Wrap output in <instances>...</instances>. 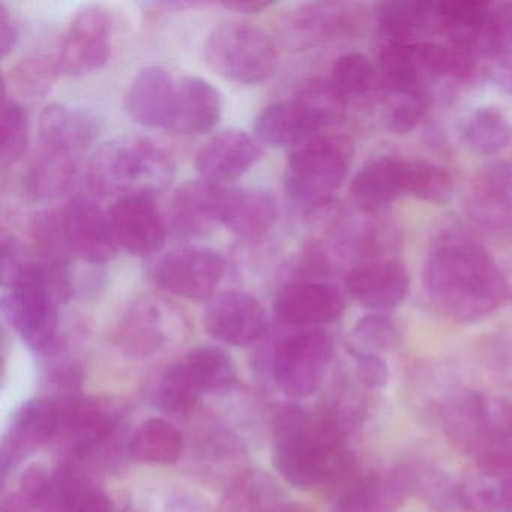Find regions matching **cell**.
<instances>
[{
	"instance_id": "obj_3",
	"label": "cell",
	"mask_w": 512,
	"mask_h": 512,
	"mask_svg": "<svg viewBox=\"0 0 512 512\" xmlns=\"http://www.w3.org/2000/svg\"><path fill=\"white\" fill-rule=\"evenodd\" d=\"M176 175L173 158L149 139H118L101 146L89 164L92 190L101 197L152 196Z\"/></svg>"
},
{
	"instance_id": "obj_44",
	"label": "cell",
	"mask_w": 512,
	"mask_h": 512,
	"mask_svg": "<svg viewBox=\"0 0 512 512\" xmlns=\"http://www.w3.org/2000/svg\"><path fill=\"white\" fill-rule=\"evenodd\" d=\"M29 143V118L25 107L17 101H7L2 118L0 164L13 166L25 154Z\"/></svg>"
},
{
	"instance_id": "obj_42",
	"label": "cell",
	"mask_w": 512,
	"mask_h": 512,
	"mask_svg": "<svg viewBox=\"0 0 512 512\" xmlns=\"http://www.w3.org/2000/svg\"><path fill=\"white\" fill-rule=\"evenodd\" d=\"M475 53L512 58V2L488 5Z\"/></svg>"
},
{
	"instance_id": "obj_33",
	"label": "cell",
	"mask_w": 512,
	"mask_h": 512,
	"mask_svg": "<svg viewBox=\"0 0 512 512\" xmlns=\"http://www.w3.org/2000/svg\"><path fill=\"white\" fill-rule=\"evenodd\" d=\"M488 2L478 0H449L434 4V16L449 43L475 53Z\"/></svg>"
},
{
	"instance_id": "obj_36",
	"label": "cell",
	"mask_w": 512,
	"mask_h": 512,
	"mask_svg": "<svg viewBox=\"0 0 512 512\" xmlns=\"http://www.w3.org/2000/svg\"><path fill=\"white\" fill-rule=\"evenodd\" d=\"M413 49L421 70L434 76L466 80L475 73L476 59L472 50L452 43L415 44Z\"/></svg>"
},
{
	"instance_id": "obj_34",
	"label": "cell",
	"mask_w": 512,
	"mask_h": 512,
	"mask_svg": "<svg viewBox=\"0 0 512 512\" xmlns=\"http://www.w3.org/2000/svg\"><path fill=\"white\" fill-rule=\"evenodd\" d=\"M415 43L388 41L377 59V73L383 88L397 97L412 94L421 89V67L416 61Z\"/></svg>"
},
{
	"instance_id": "obj_45",
	"label": "cell",
	"mask_w": 512,
	"mask_h": 512,
	"mask_svg": "<svg viewBox=\"0 0 512 512\" xmlns=\"http://www.w3.org/2000/svg\"><path fill=\"white\" fill-rule=\"evenodd\" d=\"M430 109V97L424 88L400 97L389 116V130L394 134H409L415 130Z\"/></svg>"
},
{
	"instance_id": "obj_35",
	"label": "cell",
	"mask_w": 512,
	"mask_h": 512,
	"mask_svg": "<svg viewBox=\"0 0 512 512\" xmlns=\"http://www.w3.org/2000/svg\"><path fill=\"white\" fill-rule=\"evenodd\" d=\"M80 161L40 151L26 176L28 194L34 200H52L70 188Z\"/></svg>"
},
{
	"instance_id": "obj_47",
	"label": "cell",
	"mask_w": 512,
	"mask_h": 512,
	"mask_svg": "<svg viewBox=\"0 0 512 512\" xmlns=\"http://www.w3.org/2000/svg\"><path fill=\"white\" fill-rule=\"evenodd\" d=\"M358 362V377L365 386L371 389L385 388L389 379L388 365L380 355H353Z\"/></svg>"
},
{
	"instance_id": "obj_2",
	"label": "cell",
	"mask_w": 512,
	"mask_h": 512,
	"mask_svg": "<svg viewBox=\"0 0 512 512\" xmlns=\"http://www.w3.org/2000/svg\"><path fill=\"white\" fill-rule=\"evenodd\" d=\"M346 425L331 410L313 413L298 404L284 407L274 424L275 469L302 490L343 485V491L359 476L346 448Z\"/></svg>"
},
{
	"instance_id": "obj_53",
	"label": "cell",
	"mask_w": 512,
	"mask_h": 512,
	"mask_svg": "<svg viewBox=\"0 0 512 512\" xmlns=\"http://www.w3.org/2000/svg\"><path fill=\"white\" fill-rule=\"evenodd\" d=\"M512 61V58H511ZM505 85L506 88H508V91L512 94V62L511 65H509L508 68H506V74H505Z\"/></svg>"
},
{
	"instance_id": "obj_38",
	"label": "cell",
	"mask_w": 512,
	"mask_h": 512,
	"mask_svg": "<svg viewBox=\"0 0 512 512\" xmlns=\"http://www.w3.org/2000/svg\"><path fill=\"white\" fill-rule=\"evenodd\" d=\"M430 2H388L377 8V22L389 41L412 44V37L433 19Z\"/></svg>"
},
{
	"instance_id": "obj_11",
	"label": "cell",
	"mask_w": 512,
	"mask_h": 512,
	"mask_svg": "<svg viewBox=\"0 0 512 512\" xmlns=\"http://www.w3.org/2000/svg\"><path fill=\"white\" fill-rule=\"evenodd\" d=\"M226 274V260L218 251L205 247H185L160 257L151 269L157 286L193 301L214 298Z\"/></svg>"
},
{
	"instance_id": "obj_43",
	"label": "cell",
	"mask_w": 512,
	"mask_h": 512,
	"mask_svg": "<svg viewBox=\"0 0 512 512\" xmlns=\"http://www.w3.org/2000/svg\"><path fill=\"white\" fill-rule=\"evenodd\" d=\"M398 341V329L389 317L382 313L362 317L350 334L349 346L353 355H380Z\"/></svg>"
},
{
	"instance_id": "obj_19",
	"label": "cell",
	"mask_w": 512,
	"mask_h": 512,
	"mask_svg": "<svg viewBox=\"0 0 512 512\" xmlns=\"http://www.w3.org/2000/svg\"><path fill=\"white\" fill-rule=\"evenodd\" d=\"M184 326V314L161 296H146L131 305L119 325L118 338L130 350L148 352L163 346Z\"/></svg>"
},
{
	"instance_id": "obj_24",
	"label": "cell",
	"mask_w": 512,
	"mask_h": 512,
	"mask_svg": "<svg viewBox=\"0 0 512 512\" xmlns=\"http://www.w3.org/2000/svg\"><path fill=\"white\" fill-rule=\"evenodd\" d=\"M407 160L379 157L368 161L350 182L353 205L362 212L380 211L406 196Z\"/></svg>"
},
{
	"instance_id": "obj_6",
	"label": "cell",
	"mask_w": 512,
	"mask_h": 512,
	"mask_svg": "<svg viewBox=\"0 0 512 512\" xmlns=\"http://www.w3.org/2000/svg\"><path fill=\"white\" fill-rule=\"evenodd\" d=\"M236 370L226 350L200 346L173 364L158 383L155 404L166 413H187L202 395L230 391Z\"/></svg>"
},
{
	"instance_id": "obj_22",
	"label": "cell",
	"mask_w": 512,
	"mask_h": 512,
	"mask_svg": "<svg viewBox=\"0 0 512 512\" xmlns=\"http://www.w3.org/2000/svg\"><path fill=\"white\" fill-rule=\"evenodd\" d=\"M176 85L166 68L151 65L131 80L125 94V109L137 124L166 131L175 100Z\"/></svg>"
},
{
	"instance_id": "obj_39",
	"label": "cell",
	"mask_w": 512,
	"mask_h": 512,
	"mask_svg": "<svg viewBox=\"0 0 512 512\" xmlns=\"http://www.w3.org/2000/svg\"><path fill=\"white\" fill-rule=\"evenodd\" d=\"M295 101L308 113L320 131L337 125L346 115L347 101L338 94L329 80H308L296 92Z\"/></svg>"
},
{
	"instance_id": "obj_21",
	"label": "cell",
	"mask_w": 512,
	"mask_h": 512,
	"mask_svg": "<svg viewBox=\"0 0 512 512\" xmlns=\"http://www.w3.org/2000/svg\"><path fill=\"white\" fill-rule=\"evenodd\" d=\"M221 95L200 77H184L176 85L175 100L166 131L179 136H200L217 127Z\"/></svg>"
},
{
	"instance_id": "obj_31",
	"label": "cell",
	"mask_w": 512,
	"mask_h": 512,
	"mask_svg": "<svg viewBox=\"0 0 512 512\" xmlns=\"http://www.w3.org/2000/svg\"><path fill=\"white\" fill-rule=\"evenodd\" d=\"M401 500L403 494L392 475L382 478L368 473L341 491L332 512H394Z\"/></svg>"
},
{
	"instance_id": "obj_15",
	"label": "cell",
	"mask_w": 512,
	"mask_h": 512,
	"mask_svg": "<svg viewBox=\"0 0 512 512\" xmlns=\"http://www.w3.org/2000/svg\"><path fill=\"white\" fill-rule=\"evenodd\" d=\"M109 218L119 247L134 256H151L166 244V221L152 196L116 200Z\"/></svg>"
},
{
	"instance_id": "obj_46",
	"label": "cell",
	"mask_w": 512,
	"mask_h": 512,
	"mask_svg": "<svg viewBox=\"0 0 512 512\" xmlns=\"http://www.w3.org/2000/svg\"><path fill=\"white\" fill-rule=\"evenodd\" d=\"M31 263L23 254L22 245L13 236H2V286H10L19 280Z\"/></svg>"
},
{
	"instance_id": "obj_12",
	"label": "cell",
	"mask_w": 512,
	"mask_h": 512,
	"mask_svg": "<svg viewBox=\"0 0 512 512\" xmlns=\"http://www.w3.org/2000/svg\"><path fill=\"white\" fill-rule=\"evenodd\" d=\"M205 326L215 340L230 346L247 347L265 337L269 323L265 308L254 296L229 290L211 299Z\"/></svg>"
},
{
	"instance_id": "obj_29",
	"label": "cell",
	"mask_w": 512,
	"mask_h": 512,
	"mask_svg": "<svg viewBox=\"0 0 512 512\" xmlns=\"http://www.w3.org/2000/svg\"><path fill=\"white\" fill-rule=\"evenodd\" d=\"M256 134L274 148H298L320 136L319 127L308 113L293 101L266 107L256 121Z\"/></svg>"
},
{
	"instance_id": "obj_5",
	"label": "cell",
	"mask_w": 512,
	"mask_h": 512,
	"mask_svg": "<svg viewBox=\"0 0 512 512\" xmlns=\"http://www.w3.org/2000/svg\"><path fill=\"white\" fill-rule=\"evenodd\" d=\"M353 145L344 136H320L290 152L286 188L305 205H325L343 187L352 164Z\"/></svg>"
},
{
	"instance_id": "obj_23",
	"label": "cell",
	"mask_w": 512,
	"mask_h": 512,
	"mask_svg": "<svg viewBox=\"0 0 512 512\" xmlns=\"http://www.w3.org/2000/svg\"><path fill=\"white\" fill-rule=\"evenodd\" d=\"M97 125L82 110L50 104L40 116V151L79 160L91 148Z\"/></svg>"
},
{
	"instance_id": "obj_13",
	"label": "cell",
	"mask_w": 512,
	"mask_h": 512,
	"mask_svg": "<svg viewBox=\"0 0 512 512\" xmlns=\"http://www.w3.org/2000/svg\"><path fill=\"white\" fill-rule=\"evenodd\" d=\"M466 211L470 221L488 235L512 239V161L491 164L479 173Z\"/></svg>"
},
{
	"instance_id": "obj_50",
	"label": "cell",
	"mask_w": 512,
	"mask_h": 512,
	"mask_svg": "<svg viewBox=\"0 0 512 512\" xmlns=\"http://www.w3.org/2000/svg\"><path fill=\"white\" fill-rule=\"evenodd\" d=\"M272 2H229L223 4L226 10L236 11V13L257 14L272 7Z\"/></svg>"
},
{
	"instance_id": "obj_27",
	"label": "cell",
	"mask_w": 512,
	"mask_h": 512,
	"mask_svg": "<svg viewBox=\"0 0 512 512\" xmlns=\"http://www.w3.org/2000/svg\"><path fill=\"white\" fill-rule=\"evenodd\" d=\"M38 512H113V502L103 490L70 470L49 476L38 499Z\"/></svg>"
},
{
	"instance_id": "obj_17",
	"label": "cell",
	"mask_w": 512,
	"mask_h": 512,
	"mask_svg": "<svg viewBox=\"0 0 512 512\" xmlns=\"http://www.w3.org/2000/svg\"><path fill=\"white\" fill-rule=\"evenodd\" d=\"M346 302L343 293L328 283H293L284 287L275 299L274 311L281 323L293 328L310 329L337 322Z\"/></svg>"
},
{
	"instance_id": "obj_32",
	"label": "cell",
	"mask_w": 512,
	"mask_h": 512,
	"mask_svg": "<svg viewBox=\"0 0 512 512\" xmlns=\"http://www.w3.org/2000/svg\"><path fill=\"white\" fill-rule=\"evenodd\" d=\"M461 137L470 151L491 157L505 151L512 142V124L497 107H476L464 119Z\"/></svg>"
},
{
	"instance_id": "obj_41",
	"label": "cell",
	"mask_w": 512,
	"mask_h": 512,
	"mask_svg": "<svg viewBox=\"0 0 512 512\" xmlns=\"http://www.w3.org/2000/svg\"><path fill=\"white\" fill-rule=\"evenodd\" d=\"M377 70L367 56L349 53L335 61L331 71L332 83L346 101L367 97L376 83Z\"/></svg>"
},
{
	"instance_id": "obj_20",
	"label": "cell",
	"mask_w": 512,
	"mask_h": 512,
	"mask_svg": "<svg viewBox=\"0 0 512 512\" xmlns=\"http://www.w3.org/2000/svg\"><path fill=\"white\" fill-rule=\"evenodd\" d=\"M262 158V149L241 130L215 134L200 149L196 169L202 179L220 184L241 178Z\"/></svg>"
},
{
	"instance_id": "obj_26",
	"label": "cell",
	"mask_w": 512,
	"mask_h": 512,
	"mask_svg": "<svg viewBox=\"0 0 512 512\" xmlns=\"http://www.w3.org/2000/svg\"><path fill=\"white\" fill-rule=\"evenodd\" d=\"M458 487L464 508L476 512H512V455L473 463Z\"/></svg>"
},
{
	"instance_id": "obj_40",
	"label": "cell",
	"mask_w": 512,
	"mask_h": 512,
	"mask_svg": "<svg viewBox=\"0 0 512 512\" xmlns=\"http://www.w3.org/2000/svg\"><path fill=\"white\" fill-rule=\"evenodd\" d=\"M454 194V179L442 167L427 161L407 160L406 196L425 203L445 205Z\"/></svg>"
},
{
	"instance_id": "obj_10",
	"label": "cell",
	"mask_w": 512,
	"mask_h": 512,
	"mask_svg": "<svg viewBox=\"0 0 512 512\" xmlns=\"http://www.w3.org/2000/svg\"><path fill=\"white\" fill-rule=\"evenodd\" d=\"M115 22L101 5L83 7L71 20L56 56L58 70L68 76H88L112 58Z\"/></svg>"
},
{
	"instance_id": "obj_4",
	"label": "cell",
	"mask_w": 512,
	"mask_h": 512,
	"mask_svg": "<svg viewBox=\"0 0 512 512\" xmlns=\"http://www.w3.org/2000/svg\"><path fill=\"white\" fill-rule=\"evenodd\" d=\"M445 436L473 463L512 455V403L482 391L455 395L442 412Z\"/></svg>"
},
{
	"instance_id": "obj_18",
	"label": "cell",
	"mask_w": 512,
	"mask_h": 512,
	"mask_svg": "<svg viewBox=\"0 0 512 512\" xmlns=\"http://www.w3.org/2000/svg\"><path fill=\"white\" fill-rule=\"evenodd\" d=\"M346 289L362 307L382 313L406 301L410 275L397 260H373L347 272Z\"/></svg>"
},
{
	"instance_id": "obj_8",
	"label": "cell",
	"mask_w": 512,
	"mask_h": 512,
	"mask_svg": "<svg viewBox=\"0 0 512 512\" xmlns=\"http://www.w3.org/2000/svg\"><path fill=\"white\" fill-rule=\"evenodd\" d=\"M209 68L239 85H257L274 74L278 53L263 29L250 23H224L209 35L205 46Z\"/></svg>"
},
{
	"instance_id": "obj_30",
	"label": "cell",
	"mask_w": 512,
	"mask_h": 512,
	"mask_svg": "<svg viewBox=\"0 0 512 512\" xmlns=\"http://www.w3.org/2000/svg\"><path fill=\"white\" fill-rule=\"evenodd\" d=\"M184 449L181 431L163 418H151L143 422L130 442L131 457L148 466L176 463L184 454Z\"/></svg>"
},
{
	"instance_id": "obj_9",
	"label": "cell",
	"mask_w": 512,
	"mask_h": 512,
	"mask_svg": "<svg viewBox=\"0 0 512 512\" xmlns=\"http://www.w3.org/2000/svg\"><path fill=\"white\" fill-rule=\"evenodd\" d=\"M334 355V344L317 328L293 332L278 343L272 358V376L287 397L305 398L322 385Z\"/></svg>"
},
{
	"instance_id": "obj_1",
	"label": "cell",
	"mask_w": 512,
	"mask_h": 512,
	"mask_svg": "<svg viewBox=\"0 0 512 512\" xmlns=\"http://www.w3.org/2000/svg\"><path fill=\"white\" fill-rule=\"evenodd\" d=\"M431 304L457 323H475L508 299L505 272L475 239L457 232L440 235L424 266Z\"/></svg>"
},
{
	"instance_id": "obj_7",
	"label": "cell",
	"mask_w": 512,
	"mask_h": 512,
	"mask_svg": "<svg viewBox=\"0 0 512 512\" xmlns=\"http://www.w3.org/2000/svg\"><path fill=\"white\" fill-rule=\"evenodd\" d=\"M64 304L38 263L4 287L2 311L23 343L37 353L52 350L58 338L59 305Z\"/></svg>"
},
{
	"instance_id": "obj_49",
	"label": "cell",
	"mask_w": 512,
	"mask_h": 512,
	"mask_svg": "<svg viewBox=\"0 0 512 512\" xmlns=\"http://www.w3.org/2000/svg\"><path fill=\"white\" fill-rule=\"evenodd\" d=\"M218 512H262L257 511V499L248 488H236L229 494V497L221 503Z\"/></svg>"
},
{
	"instance_id": "obj_16",
	"label": "cell",
	"mask_w": 512,
	"mask_h": 512,
	"mask_svg": "<svg viewBox=\"0 0 512 512\" xmlns=\"http://www.w3.org/2000/svg\"><path fill=\"white\" fill-rule=\"evenodd\" d=\"M65 238L71 253L94 265L110 262L118 253L109 214L89 197L70 200L62 217Z\"/></svg>"
},
{
	"instance_id": "obj_28",
	"label": "cell",
	"mask_w": 512,
	"mask_h": 512,
	"mask_svg": "<svg viewBox=\"0 0 512 512\" xmlns=\"http://www.w3.org/2000/svg\"><path fill=\"white\" fill-rule=\"evenodd\" d=\"M223 191V185L205 179L182 185L173 199L176 229L185 235H203L220 224Z\"/></svg>"
},
{
	"instance_id": "obj_37",
	"label": "cell",
	"mask_w": 512,
	"mask_h": 512,
	"mask_svg": "<svg viewBox=\"0 0 512 512\" xmlns=\"http://www.w3.org/2000/svg\"><path fill=\"white\" fill-rule=\"evenodd\" d=\"M61 427L67 430L68 439L77 451H88L106 439L110 433V419L97 404L76 401L65 412L61 410Z\"/></svg>"
},
{
	"instance_id": "obj_25",
	"label": "cell",
	"mask_w": 512,
	"mask_h": 512,
	"mask_svg": "<svg viewBox=\"0 0 512 512\" xmlns=\"http://www.w3.org/2000/svg\"><path fill=\"white\" fill-rule=\"evenodd\" d=\"M277 205V200L268 191L224 187L220 224L239 238H260L277 223Z\"/></svg>"
},
{
	"instance_id": "obj_14",
	"label": "cell",
	"mask_w": 512,
	"mask_h": 512,
	"mask_svg": "<svg viewBox=\"0 0 512 512\" xmlns=\"http://www.w3.org/2000/svg\"><path fill=\"white\" fill-rule=\"evenodd\" d=\"M61 409L49 398H32L14 412L2 442V473L7 475L26 458L43 448L58 433Z\"/></svg>"
},
{
	"instance_id": "obj_52",
	"label": "cell",
	"mask_w": 512,
	"mask_h": 512,
	"mask_svg": "<svg viewBox=\"0 0 512 512\" xmlns=\"http://www.w3.org/2000/svg\"><path fill=\"white\" fill-rule=\"evenodd\" d=\"M506 290H508V299L512 302V265L509 266L508 272H505Z\"/></svg>"
},
{
	"instance_id": "obj_48",
	"label": "cell",
	"mask_w": 512,
	"mask_h": 512,
	"mask_svg": "<svg viewBox=\"0 0 512 512\" xmlns=\"http://www.w3.org/2000/svg\"><path fill=\"white\" fill-rule=\"evenodd\" d=\"M19 40V29L10 14L7 5H0V52L2 58H7Z\"/></svg>"
},
{
	"instance_id": "obj_51",
	"label": "cell",
	"mask_w": 512,
	"mask_h": 512,
	"mask_svg": "<svg viewBox=\"0 0 512 512\" xmlns=\"http://www.w3.org/2000/svg\"><path fill=\"white\" fill-rule=\"evenodd\" d=\"M262 512H311L310 509L305 508L304 505L299 503H286V505L275 506V508L266 509Z\"/></svg>"
}]
</instances>
